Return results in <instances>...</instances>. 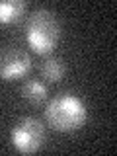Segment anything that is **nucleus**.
<instances>
[{"label": "nucleus", "instance_id": "6", "mask_svg": "<svg viewBox=\"0 0 117 156\" xmlns=\"http://www.w3.org/2000/svg\"><path fill=\"white\" fill-rule=\"evenodd\" d=\"M22 96L23 100L29 101L33 105H41L47 101V96H49V90L47 86L43 84L41 80H26L22 86Z\"/></svg>", "mask_w": 117, "mask_h": 156}, {"label": "nucleus", "instance_id": "4", "mask_svg": "<svg viewBox=\"0 0 117 156\" xmlns=\"http://www.w3.org/2000/svg\"><path fill=\"white\" fill-rule=\"evenodd\" d=\"M31 70V57L27 51L14 45L0 47V78L6 82L20 80Z\"/></svg>", "mask_w": 117, "mask_h": 156}, {"label": "nucleus", "instance_id": "5", "mask_svg": "<svg viewBox=\"0 0 117 156\" xmlns=\"http://www.w3.org/2000/svg\"><path fill=\"white\" fill-rule=\"evenodd\" d=\"M23 12H26V2L23 0H0V23L2 26L20 22Z\"/></svg>", "mask_w": 117, "mask_h": 156}, {"label": "nucleus", "instance_id": "3", "mask_svg": "<svg viewBox=\"0 0 117 156\" xmlns=\"http://www.w3.org/2000/svg\"><path fill=\"white\" fill-rule=\"evenodd\" d=\"M10 140L18 152L33 154L45 143V125L35 117H23L14 125Z\"/></svg>", "mask_w": 117, "mask_h": 156}, {"label": "nucleus", "instance_id": "7", "mask_svg": "<svg viewBox=\"0 0 117 156\" xmlns=\"http://www.w3.org/2000/svg\"><path fill=\"white\" fill-rule=\"evenodd\" d=\"M66 72V66H65V61L58 57H49L41 62V76L45 78L47 82H58Z\"/></svg>", "mask_w": 117, "mask_h": 156}, {"label": "nucleus", "instance_id": "2", "mask_svg": "<svg viewBox=\"0 0 117 156\" xmlns=\"http://www.w3.org/2000/svg\"><path fill=\"white\" fill-rule=\"evenodd\" d=\"M61 39V23L51 10H35L26 22V41L37 55H51Z\"/></svg>", "mask_w": 117, "mask_h": 156}, {"label": "nucleus", "instance_id": "1", "mask_svg": "<svg viewBox=\"0 0 117 156\" xmlns=\"http://www.w3.org/2000/svg\"><path fill=\"white\" fill-rule=\"evenodd\" d=\"M86 105L74 94H58L49 100L45 107V119L51 129L58 133H72L82 129L86 123Z\"/></svg>", "mask_w": 117, "mask_h": 156}]
</instances>
